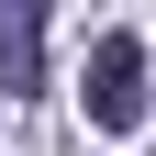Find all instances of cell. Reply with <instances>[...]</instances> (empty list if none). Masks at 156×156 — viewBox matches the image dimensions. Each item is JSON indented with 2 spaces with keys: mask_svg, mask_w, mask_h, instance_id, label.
<instances>
[{
  "mask_svg": "<svg viewBox=\"0 0 156 156\" xmlns=\"http://www.w3.org/2000/svg\"><path fill=\"white\" fill-rule=\"evenodd\" d=\"M78 101H89V123H101V134H134V123H145V34H101Z\"/></svg>",
  "mask_w": 156,
  "mask_h": 156,
  "instance_id": "1",
  "label": "cell"
},
{
  "mask_svg": "<svg viewBox=\"0 0 156 156\" xmlns=\"http://www.w3.org/2000/svg\"><path fill=\"white\" fill-rule=\"evenodd\" d=\"M34 89H45V11H11V23H0V101H34Z\"/></svg>",
  "mask_w": 156,
  "mask_h": 156,
  "instance_id": "2",
  "label": "cell"
}]
</instances>
